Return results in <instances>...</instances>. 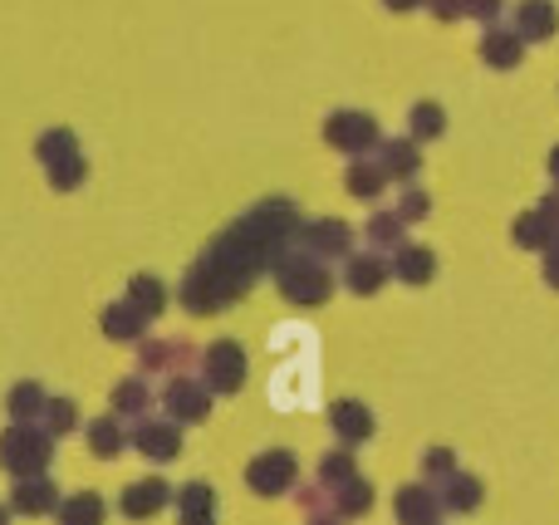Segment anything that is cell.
<instances>
[{"mask_svg":"<svg viewBox=\"0 0 559 525\" xmlns=\"http://www.w3.org/2000/svg\"><path fill=\"white\" fill-rule=\"evenodd\" d=\"M104 497L98 491H79V497L59 501V525H104Z\"/></svg>","mask_w":559,"mask_h":525,"instance_id":"28","label":"cell"},{"mask_svg":"<svg viewBox=\"0 0 559 525\" xmlns=\"http://www.w3.org/2000/svg\"><path fill=\"white\" fill-rule=\"evenodd\" d=\"M45 177H49V187H55V192H74V187L88 177L84 153H74V157H59L55 167H45Z\"/></svg>","mask_w":559,"mask_h":525,"instance_id":"35","label":"cell"},{"mask_svg":"<svg viewBox=\"0 0 559 525\" xmlns=\"http://www.w3.org/2000/svg\"><path fill=\"white\" fill-rule=\"evenodd\" d=\"M45 389L39 383H15L10 389V398H5V413H10V422H39L45 418Z\"/></svg>","mask_w":559,"mask_h":525,"instance_id":"25","label":"cell"},{"mask_svg":"<svg viewBox=\"0 0 559 525\" xmlns=\"http://www.w3.org/2000/svg\"><path fill=\"white\" fill-rule=\"evenodd\" d=\"M511 29L525 39V45H545V39L559 35V5L555 0H521Z\"/></svg>","mask_w":559,"mask_h":525,"instance_id":"10","label":"cell"},{"mask_svg":"<svg viewBox=\"0 0 559 525\" xmlns=\"http://www.w3.org/2000/svg\"><path fill=\"white\" fill-rule=\"evenodd\" d=\"M143 330H147V320L128 300H118V305H108L104 310V334L108 339H143Z\"/></svg>","mask_w":559,"mask_h":525,"instance_id":"29","label":"cell"},{"mask_svg":"<svg viewBox=\"0 0 559 525\" xmlns=\"http://www.w3.org/2000/svg\"><path fill=\"white\" fill-rule=\"evenodd\" d=\"M187 359H192V349H187L182 339H157V344H143V369H147V373H177Z\"/></svg>","mask_w":559,"mask_h":525,"instance_id":"26","label":"cell"},{"mask_svg":"<svg viewBox=\"0 0 559 525\" xmlns=\"http://www.w3.org/2000/svg\"><path fill=\"white\" fill-rule=\"evenodd\" d=\"M324 143L334 147V153H348L358 163V157H373V147L383 143V128H378L373 114H358V108H338V114L324 118Z\"/></svg>","mask_w":559,"mask_h":525,"instance_id":"4","label":"cell"},{"mask_svg":"<svg viewBox=\"0 0 559 525\" xmlns=\"http://www.w3.org/2000/svg\"><path fill=\"white\" fill-rule=\"evenodd\" d=\"M299 251L319 255V261H348L354 255V226L338 222V216H324V222L299 226Z\"/></svg>","mask_w":559,"mask_h":525,"instance_id":"7","label":"cell"},{"mask_svg":"<svg viewBox=\"0 0 559 525\" xmlns=\"http://www.w3.org/2000/svg\"><path fill=\"white\" fill-rule=\"evenodd\" d=\"M329 422H334V432H338L344 448H358V442L373 438V413H368L364 403H354V398H338L334 408H329Z\"/></svg>","mask_w":559,"mask_h":525,"instance_id":"15","label":"cell"},{"mask_svg":"<svg viewBox=\"0 0 559 525\" xmlns=\"http://www.w3.org/2000/svg\"><path fill=\"white\" fill-rule=\"evenodd\" d=\"M10 506H15L20 516H45V511H59V487L49 477H25V481H15V491H10Z\"/></svg>","mask_w":559,"mask_h":525,"instance_id":"17","label":"cell"},{"mask_svg":"<svg viewBox=\"0 0 559 525\" xmlns=\"http://www.w3.org/2000/svg\"><path fill=\"white\" fill-rule=\"evenodd\" d=\"M344 187L358 196V202H373V196H383V187H388V177L378 172V163L373 157H358V163H348V172H344Z\"/></svg>","mask_w":559,"mask_h":525,"instance_id":"24","label":"cell"},{"mask_svg":"<svg viewBox=\"0 0 559 525\" xmlns=\"http://www.w3.org/2000/svg\"><path fill=\"white\" fill-rule=\"evenodd\" d=\"M501 5H506V0H462V15L466 20H481V29H486V25H496V20H501Z\"/></svg>","mask_w":559,"mask_h":525,"instance_id":"39","label":"cell"},{"mask_svg":"<svg viewBox=\"0 0 559 525\" xmlns=\"http://www.w3.org/2000/svg\"><path fill=\"white\" fill-rule=\"evenodd\" d=\"M358 477V462H354V452H324V462H319V487L324 491H338V487H348V481Z\"/></svg>","mask_w":559,"mask_h":525,"instance_id":"32","label":"cell"},{"mask_svg":"<svg viewBox=\"0 0 559 525\" xmlns=\"http://www.w3.org/2000/svg\"><path fill=\"white\" fill-rule=\"evenodd\" d=\"M49 457H55V438H49L39 422H10V428L0 432V467L15 481L45 477Z\"/></svg>","mask_w":559,"mask_h":525,"instance_id":"3","label":"cell"},{"mask_svg":"<svg viewBox=\"0 0 559 525\" xmlns=\"http://www.w3.org/2000/svg\"><path fill=\"white\" fill-rule=\"evenodd\" d=\"M481 64H491V69H515L525 59V39L515 35L511 25H501V20H496V25H486V35H481Z\"/></svg>","mask_w":559,"mask_h":525,"instance_id":"14","label":"cell"},{"mask_svg":"<svg viewBox=\"0 0 559 525\" xmlns=\"http://www.w3.org/2000/svg\"><path fill=\"white\" fill-rule=\"evenodd\" d=\"M128 305H133L143 320H157V314L167 310V285L157 281V275H133V281H128Z\"/></svg>","mask_w":559,"mask_h":525,"instance_id":"21","label":"cell"},{"mask_svg":"<svg viewBox=\"0 0 559 525\" xmlns=\"http://www.w3.org/2000/svg\"><path fill=\"white\" fill-rule=\"evenodd\" d=\"M373 163H378V172H383L388 182L407 187L417 177V167H423V153H417L413 138H383V143L373 147Z\"/></svg>","mask_w":559,"mask_h":525,"instance_id":"11","label":"cell"},{"mask_svg":"<svg viewBox=\"0 0 559 525\" xmlns=\"http://www.w3.org/2000/svg\"><path fill=\"white\" fill-rule=\"evenodd\" d=\"M383 5L393 10V15H403V10H417V5H423V0H383Z\"/></svg>","mask_w":559,"mask_h":525,"instance_id":"42","label":"cell"},{"mask_svg":"<svg viewBox=\"0 0 559 525\" xmlns=\"http://www.w3.org/2000/svg\"><path fill=\"white\" fill-rule=\"evenodd\" d=\"M163 408H167V418L173 422H202L206 413H212V389L177 373V379L163 389Z\"/></svg>","mask_w":559,"mask_h":525,"instance_id":"8","label":"cell"},{"mask_svg":"<svg viewBox=\"0 0 559 525\" xmlns=\"http://www.w3.org/2000/svg\"><path fill=\"white\" fill-rule=\"evenodd\" d=\"M295 477H299V462H295V452H285V448L261 452V457L246 467V487H251L255 497H285V491L295 487Z\"/></svg>","mask_w":559,"mask_h":525,"instance_id":"5","label":"cell"},{"mask_svg":"<svg viewBox=\"0 0 559 525\" xmlns=\"http://www.w3.org/2000/svg\"><path fill=\"white\" fill-rule=\"evenodd\" d=\"M545 281H550L555 290H559V236H555L550 246H545Z\"/></svg>","mask_w":559,"mask_h":525,"instance_id":"41","label":"cell"},{"mask_svg":"<svg viewBox=\"0 0 559 525\" xmlns=\"http://www.w3.org/2000/svg\"><path fill=\"white\" fill-rule=\"evenodd\" d=\"M550 177H555V187H559V147L550 153Z\"/></svg>","mask_w":559,"mask_h":525,"instance_id":"44","label":"cell"},{"mask_svg":"<svg viewBox=\"0 0 559 525\" xmlns=\"http://www.w3.org/2000/svg\"><path fill=\"white\" fill-rule=\"evenodd\" d=\"M555 226L545 222L540 212H525V216H515V246H525V251H545V246L555 241Z\"/></svg>","mask_w":559,"mask_h":525,"instance_id":"33","label":"cell"},{"mask_svg":"<svg viewBox=\"0 0 559 525\" xmlns=\"http://www.w3.org/2000/svg\"><path fill=\"white\" fill-rule=\"evenodd\" d=\"M407 246V222L397 212H378L368 216V251H403Z\"/></svg>","mask_w":559,"mask_h":525,"instance_id":"20","label":"cell"},{"mask_svg":"<svg viewBox=\"0 0 559 525\" xmlns=\"http://www.w3.org/2000/svg\"><path fill=\"white\" fill-rule=\"evenodd\" d=\"M147 403H153V389L143 379H123L114 389V418H143Z\"/></svg>","mask_w":559,"mask_h":525,"instance_id":"31","label":"cell"},{"mask_svg":"<svg viewBox=\"0 0 559 525\" xmlns=\"http://www.w3.org/2000/svg\"><path fill=\"white\" fill-rule=\"evenodd\" d=\"M182 525H216V516H182Z\"/></svg>","mask_w":559,"mask_h":525,"instance_id":"43","label":"cell"},{"mask_svg":"<svg viewBox=\"0 0 559 525\" xmlns=\"http://www.w3.org/2000/svg\"><path fill=\"white\" fill-rule=\"evenodd\" d=\"M79 153V138H74V128H45V133L35 138V157L45 167H55L59 157H74Z\"/></svg>","mask_w":559,"mask_h":525,"instance_id":"30","label":"cell"},{"mask_svg":"<svg viewBox=\"0 0 559 525\" xmlns=\"http://www.w3.org/2000/svg\"><path fill=\"white\" fill-rule=\"evenodd\" d=\"M309 525H338V516H309Z\"/></svg>","mask_w":559,"mask_h":525,"instance_id":"45","label":"cell"},{"mask_svg":"<svg viewBox=\"0 0 559 525\" xmlns=\"http://www.w3.org/2000/svg\"><path fill=\"white\" fill-rule=\"evenodd\" d=\"M432 491H437V501H442V511H462V516H466V511L481 506V481L466 477V472H452V477H442Z\"/></svg>","mask_w":559,"mask_h":525,"instance_id":"18","label":"cell"},{"mask_svg":"<svg viewBox=\"0 0 559 525\" xmlns=\"http://www.w3.org/2000/svg\"><path fill=\"white\" fill-rule=\"evenodd\" d=\"M388 275H393V265L383 261V255H348V265H344V285L354 295H378L388 285Z\"/></svg>","mask_w":559,"mask_h":525,"instance_id":"16","label":"cell"},{"mask_svg":"<svg viewBox=\"0 0 559 525\" xmlns=\"http://www.w3.org/2000/svg\"><path fill=\"white\" fill-rule=\"evenodd\" d=\"M0 525H10V511L5 506H0Z\"/></svg>","mask_w":559,"mask_h":525,"instance_id":"46","label":"cell"},{"mask_svg":"<svg viewBox=\"0 0 559 525\" xmlns=\"http://www.w3.org/2000/svg\"><path fill=\"white\" fill-rule=\"evenodd\" d=\"M177 506H182V516H216V491L206 481H187L177 491Z\"/></svg>","mask_w":559,"mask_h":525,"instance_id":"36","label":"cell"},{"mask_svg":"<svg viewBox=\"0 0 559 525\" xmlns=\"http://www.w3.org/2000/svg\"><path fill=\"white\" fill-rule=\"evenodd\" d=\"M88 452H94V457H118V452H123L128 448V432H123V422H118L114 418V413H108V418H94V422H88Z\"/></svg>","mask_w":559,"mask_h":525,"instance_id":"22","label":"cell"},{"mask_svg":"<svg viewBox=\"0 0 559 525\" xmlns=\"http://www.w3.org/2000/svg\"><path fill=\"white\" fill-rule=\"evenodd\" d=\"M427 212H432V196H427L423 187L407 182V187H403V196H397V216H403V222H423Z\"/></svg>","mask_w":559,"mask_h":525,"instance_id":"37","label":"cell"},{"mask_svg":"<svg viewBox=\"0 0 559 525\" xmlns=\"http://www.w3.org/2000/svg\"><path fill=\"white\" fill-rule=\"evenodd\" d=\"M133 448L153 462H173L177 452H182V428H177L173 418H138Z\"/></svg>","mask_w":559,"mask_h":525,"instance_id":"9","label":"cell"},{"mask_svg":"<svg viewBox=\"0 0 559 525\" xmlns=\"http://www.w3.org/2000/svg\"><path fill=\"white\" fill-rule=\"evenodd\" d=\"M167 501H173V487H167L163 477H143V481H133V487H123L118 506H123L128 521H147V516H157Z\"/></svg>","mask_w":559,"mask_h":525,"instance_id":"13","label":"cell"},{"mask_svg":"<svg viewBox=\"0 0 559 525\" xmlns=\"http://www.w3.org/2000/svg\"><path fill=\"white\" fill-rule=\"evenodd\" d=\"M299 212L285 196H271V202L251 206L236 226H226L212 246L202 251V261L187 271L182 281V305L192 314H216L222 305L241 300L255 285V275L271 271L275 255L289 251V241L299 236Z\"/></svg>","mask_w":559,"mask_h":525,"instance_id":"1","label":"cell"},{"mask_svg":"<svg viewBox=\"0 0 559 525\" xmlns=\"http://www.w3.org/2000/svg\"><path fill=\"white\" fill-rule=\"evenodd\" d=\"M447 133V108L432 104V98H423V104H413V114H407V138L413 143H432V138Z\"/></svg>","mask_w":559,"mask_h":525,"instance_id":"23","label":"cell"},{"mask_svg":"<svg viewBox=\"0 0 559 525\" xmlns=\"http://www.w3.org/2000/svg\"><path fill=\"white\" fill-rule=\"evenodd\" d=\"M397 506V525H442V501H437V491L427 487V481H413V487H397L393 497Z\"/></svg>","mask_w":559,"mask_h":525,"instance_id":"12","label":"cell"},{"mask_svg":"<svg viewBox=\"0 0 559 525\" xmlns=\"http://www.w3.org/2000/svg\"><path fill=\"white\" fill-rule=\"evenodd\" d=\"M271 271H275L280 295H285L289 305H324L329 295H334V275H329V265L319 261V255L299 251V246L280 251Z\"/></svg>","mask_w":559,"mask_h":525,"instance_id":"2","label":"cell"},{"mask_svg":"<svg viewBox=\"0 0 559 525\" xmlns=\"http://www.w3.org/2000/svg\"><path fill=\"white\" fill-rule=\"evenodd\" d=\"M202 383L212 393H236L246 383V349L236 339H216L202 354Z\"/></svg>","mask_w":559,"mask_h":525,"instance_id":"6","label":"cell"},{"mask_svg":"<svg viewBox=\"0 0 559 525\" xmlns=\"http://www.w3.org/2000/svg\"><path fill=\"white\" fill-rule=\"evenodd\" d=\"M39 428L49 432V438H64V432L79 428V403L74 398H49L45 403V418H39Z\"/></svg>","mask_w":559,"mask_h":525,"instance_id":"34","label":"cell"},{"mask_svg":"<svg viewBox=\"0 0 559 525\" xmlns=\"http://www.w3.org/2000/svg\"><path fill=\"white\" fill-rule=\"evenodd\" d=\"M393 275L403 285H427L437 275V255L427 251V246H413L407 241L403 251H393Z\"/></svg>","mask_w":559,"mask_h":525,"instance_id":"19","label":"cell"},{"mask_svg":"<svg viewBox=\"0 0 559 525\" xmlns=\"http://www.w3.org/2000/svg\"><path fill=\"white\" fill-rule=\"evenodd\" d=\"M329 506H334V516H338V521H354V516H364V511L373 506V487H368L364 477H354L348 487L329 491Z\"/></svg>","mask_w":559,"mask_h":525,"instance_id":"27","label":"cell"},{"mask_svg":"<svg viewBox=\"0 0 559 525\" xmlns=\"http://www.w3.org/2000/svg\"><path fill=\"white\" fill-rule=\"evenodd\" d=\"M423 472H427L432 481L452 477V472H456V452H452V448H427V452H423Z\"/></svg>","mask_w":559,"mask_h":525,"instance_id":"38","label":"cell"},{"mask_svg":"<svg viewBox=\"0 0 559 525\" xmlns=\"http://www.w3.org/2000/svg\"><path fill=\"white\" fill-rule=\"evenodd\" d=\"M423 5L432 10L442 25H456V20H466V15H462V0H423Z\"/></svg>","mask_w":559,"mask_h":525,"instance_id":"40","label":"cell"}]
</instances>
